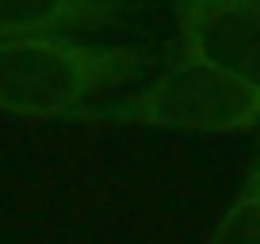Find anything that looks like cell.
I'll list each match as a JSON object with an SVG mask.
<instances>
[{
  "label": "cell",
  "mask_w": 260,
  "mask_h": 244,
  "mask_svg": "<svg viewBox=\"0 0 260 244\" xmlns=\"http://www.w3.org/2000/svg\"><path fill=\"white\" fill-rule=\"evenodd\" d=\"M149 65L142 50H100L69 34L0 38V111L19 118H84L92 99Z\"/></svg>",
  "instance_id": "cell-1"
},
{
  "label": "cell",
  "mask_w": 260,
  "mask_h": 244,
  "mask_svg": "<svg viewBox=\"0 0 260 244\" xmlns=\"http://www.w3.org/2000/svg\"><path fill=\"white\" fill-rule=\"evenodd\" d=\"M84 118H111L134 126H165V130H199V134H237L260 126V96L241 80L218 69L184 57L169 65L146 92L107 107H92Z\"/></svg>",
  "instance_id": "cell-2"
},
{
  "label": "cell",
  "mask_w": 260,
  "mask_h": 244,
  "mask_svg": "<svg viewBox=\"0 0 260 244\" xmlns=\"http://www.w3.org/2000/svg\"><path fill=\"white\" fill-rule=\"evenodd\" d=\"M184 57L260 96V0H172Z\"/></svg>",
  "instance_id": "cell-3"
},
{
  "label": "cell",
  "mask_w": 260,
  "mask_h": 244,
  "mask_svg": "<svg viewBox=\"0 0 260 244\" xmlns=\"http://www.w3.org/2000/svg\"><path fill=\"white\" fill-rule=\"evenodd\" d=\"M126 0H0V38L111 27Z\"/></svg>",
  "instance_id": "cell-4"
},
{
  "label": "cell",
  "mask_w": 260,
  "mask_h": 244,
  "mask_svg": "<svg viewBox=\"0 0 260 244\" xmlns=\"http://www.w3.org/2000/svg\"><path fill=\"white\" fill-rule=\"evenodd\" d=\"M211 244H260V168L249 176L237 202L222 214Z\"/></svg>",
  "instance_id": "cell-5"
}]
</instances>
